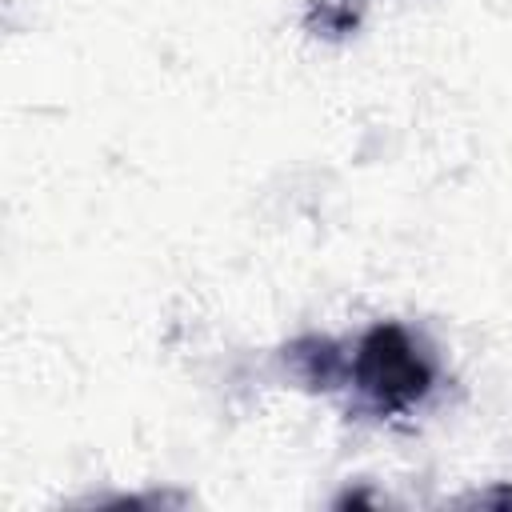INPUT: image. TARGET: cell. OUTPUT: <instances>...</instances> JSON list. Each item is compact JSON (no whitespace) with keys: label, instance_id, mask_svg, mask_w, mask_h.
<instances>
[{"label":"cell","instance_id":"7a4b0ae2","mask_svg":"<svg viewBox=\"0 0 512 512\" xmlns=\"http://www.w3.org/2000/svg\"><path fill=\"white\" fill-rule=\"evenodd\" d=\"M284 368L312 392H332L352 376V360L328 336H300L284 348Z\"/></svg>","mask_w":512,"mask_h":512},{"label":"cell","instance_id":"3957f363","mask_svg":"<svg viewBox=\"0 0 512 512\" xmlns=\"http://www.w3.org/2000/svg\"><path fill=\"white\" fill-rule=\"evenodd\" d=\"M472 504H512V488H488V492L472 496Z\"/></svg>","mask_w":512,"mask_h":512},{"label":"cell","instance_id":"6da1fadb","mask_svg":"<svg viewBox=\"0 0 512 512\" xmlns=\"http://www.w3.org/2000/svg\"><path fill=\"white\" fill-rule=\"evenodd\" d=\"M348 380L372 412L388 416L420 404L432 392V364L400 324H376L356 344Z\"/></svg>","mask_w":512,"mask_h":512}]
</instances>
